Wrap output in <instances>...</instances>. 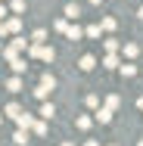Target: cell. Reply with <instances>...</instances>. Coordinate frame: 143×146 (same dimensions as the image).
<instances>
[{
	"instance_id": "6da1fadb",
	"label": "cell",
	"mask_w": 143,
	"mask_h": 146,
	"mask_svg": "<svg viewBox=\"0 0 143 146\" xmlns=\"http://www.w3.org/2000/svg\"><path fill=\"white\" fill-rule=\"evenodd\" d=\"M28 56L31 59H44V62H53V59H56V50L47 47V44H28Z\"/></svg>"
},
{
	"instance_id": "7a4b0ae2",
	"label": "cell",
	"mask_w": 143,
	"mask_h": 146,
	"mask_svg": "<svg viewBox=\"0 0 143 146\" xmlns=\"http://www.w3.org/2000/svg\"><path fill=\"white\" fill-rule=\"evenodd\" d=\"M25 47H28V40H25V37H13V40H9V47H3L0 53H3V59H13V56H19Z\"/></svg>"
},
{
	"instance_id": "3957f363",
	"label": "cell",
	"mask_w": 143,
	"mask_h": 146,
	"mask_svg": "<svg viewBox=\"0 0 143 146\" xmlns=\"http://www.w3.org/2000/svg\"><path fill=\"white\" fill-rule=\"evenodd\" d=\"M62 16H65V19H69V22H75V19H78V16H81V6H78V3H75V0H72V3H65V9H62Z\"/></svg>"
},
{
	"instance_id": "277c9868",
	"label": "cell",
	"mask_w": 143,
	"mask_h": 146,
	"mask_svg": "<svg viewBox=\"0 0 143 146\" xmlns=\"http://www.w3.org/2000/svg\"><path fill=\"white\" fill-rule=\"evenodd\" d=\"M3 28H6V34H16L22 28V19L19 16H9V19H3Z\"/></svg>"
},
{
	"instance_id": "5b68a950",
	"label": "cell",
	"mask_w": 143,
	"mask_h": 146,
	"mask_svg": "<svg viewBox=\"0 0 143 146\" xmlns=\"http://www.w3.org/2000/svg\"><path fill=\"white\" fill-rule=\"evenodd\" d=\"M62 34H65L69 40H81V37H84V28H81V25H65Z\"/></svg>"
},
{
	"instance_id": "8992f818",
	"label": "cell",
	"mask_w": 143,
	"mask_h": 146,
	"mask_svg": "<svg viewBox=\"0 0 143 146\" xmlns=\"http://www.w3.org/2000/svg\"><path fill=\"white\" fill-rule=\"evenodd\" d=\"M13 121H16V124H19V127H22V131H28V127H31V121H34V115H28V112H25V109H22V112H19V115L13 118Z\"/></svg>"
},
{
	"instance_id": "52a82bcc",
	"label": "cell",
	"mask_w": 143,
	"mask_h": 146,
	"mask_svg": "<svg viewBox=\"0 0 143 146\" xmlns=\"http://www.w3.org/2000/svg\"><path fill=\"white\" fill-rule=\"evenodd\" d=\"M22 87H25V81H22V75H13V78L6 81V90H9V93H19Z\"/></svg>"
},
{
	"instance_id": "ba28073f",
	"label": "cell",
	"mask_w": 143,
	"mask_h": 146,
	"mask_svg": "<svg viewBox=\"0 0 143 146\" xmlns=\"http://www.w3.org/2000/svg\"><path fill=\"white\" fill-rule=\"evenodd\" d=\"M78 68H81V72H90V68H96V56H93V53H87V56H81V62H78Z\"/></svg>"
},
{
	"instance_id": "9c48e42d",
	"label": "cell",
	"mask_w": 143,
	"mask_h": 146,
	"mask_svg": "<svg viewBox=\"0 0 143 146\" xmlns=\"http://www.w3.org/2000/svg\"><path fill=\"white\" fill-rule=\"evenodd\" d=\"M9 65H13V75H25V72H28L25 59H19V56H13V59H9Z\"/></svg>"
},
{
	"instance_id": "30bf717a",
	"label": "cell",
	"mask_w": 143,
	"mask_h": 146,
	"mask_svg": "<svg viewBox=\"0 0 143 146\" xmlns=\"http://www.w3.org/2000/svg\"><path fill=\"white\" fill-rule=\"evenodd\" d=\"M100 65H106V68H118V65H121V59H118V53H106Z\"/></svg>"
},
{
	"instance_id": "8fae6325",
	"label": "cell",
	"mask_w": 143,
	"mask_h": 146,
	"mask_svg": "<svg viewBox=\"0 0 143 146\" xmlns=\"http://www.w3.org/2000/svg\"><path fill=\"white\" fill-rule=\"evenodd\" d=\"M31 131H34L37 137H47V121H44V118H34V121H31Z\"/></svg>"
},
{
	"instance_id": "7c38bea8",
	"label": "cell",
	"mask_w": 143,
	"mask_h": 146,
	"mask_svg": "<svg viewBox=\"0 0 143 146\" xmlns=\"http://www.w3.org/2000/svg\"><path fill=\"white\" fill-rule=\"evenodd\" d=\"M118 50H121V56H124V59H134L137 53H140V47H137V44H124V47H118Z\"/></svg>"
},
{
	"instance_id": "4fadbf2b",
	"label": "cell",
	"mask_w": 143,
	"mask_h": 146,
	"mask_svg": "<svg viewBox=\"0 0 143 146\" xmlns=\"http://www.w3.org/2000/svg\"><path fill=\"white\" fill-rule=\"evenodd\" d=\"M53 115H56V106L44 100V106H41V118H44V121H50V118H53Z\"/></svg>"
},
{
	"instance_id": "5bb4252c",
	"label": "cell",
	"mask_w": 143,
	"mask_h": 146,
	"mask_svg": "<svg viewBox=\"0 0 143 146\" xmlns=\"http://www.w3.org/2000/svg\"><path fill=\"white\" fill-rule=\"evenodd\" d=\"M112 109H106V106H103V109H96V121H100V124H109V121H112Z\"/></svg>"
},
{
	"instance_id": "9a60e30c",
	"label": "cell",
	"mask_w": 143,
	"mask_h": 146,
	"mask_svg": "<svg viewBox=\"0 0 143 146\" xmlns=\"http://www.w3.org/2000/svg\"><path fill=\"white\" fill-rule=\"evenodd\" d=\"M90 124H93L90 115H78V118H75V127H78V131H90Z\"/></svg>"
},
{
	"instance_id": "2e32d148",
	"label": "cell",
	"mask_w": 143,
	"mask_h": 146,
	"mask_svg": "<svg viewBox=\"0 0 143 146\" xmlns=\"http://www.w3.org/2000/svg\"><path fill=\"white\" fill-rule=\"evenodd\" d=\"M118 72H121L124 78H134V75H137V65H131V62H121V65H118Z\"/></svg>"
},
{
	"instance_id": "e0dca14e",
	"label": "cell",
	"mask_w": 143,
	"mask_h": 146,
	"mask_svg": "<svg viewBox=\"0 0 143 146\" xmlns=\"http://www.w3.org/2000/svg\"><path fill=\"white\" fill-rule=\"evenodd\" d=\"M13 143H16V146H25V143H28V131H22V127H19V131L13 134Z\"/></svg>"
},
{
	"instance_id": "ac0fdd59",
	"label": "cell",
	"mask_w": 143,
	"mask_h": 146,
	"mask_svg": "<svg viewBox=\"0 0 143 146\" xmlns=\"http://www.w3.org/2000/svg\"><path fill=\"white\" fill-rule=\"evenodd\" d=\"M118 106H121V96H118V93H109V96H106V109H118Z\"/></svg>"
},
{
	"instance_id": "d6986e66",
	"label": "cell",
	"mask_w": 143,
	"mask_h": 146,
	"mask_svg": "<svg viewBox=\"0 0 143 146\" xmlns=\"http://www.w3.org/2000/svg\"><path fill=\"white\" fill-rule=\"evenodd\" d=\"M50 93H53V90L47 87V84H37V87H34V96H37V100H47Z\"/></svg>"
},
{
	"instance_id": "ffe728a7",
	"label": "cell",
	"mask_w": 143,
	"mask_h": 146,
	"mask_svg": "<svg viewBox=\"0 0 143 146\" xmlns=\"http://www.w3.org/2000/svg\"><path fill=\"white\" fill-rule=\"evenodd\" d=\"M25 6H28L25 0H13V3H9V13H16V16H19V13H25Z\"/></svg>"
},
{
	"instance_id": "44dd1931",
	"label": "cell",
	"mask_w": 143,
	"mask_h": 146,
	"mask_svg": "<svg viewBox=\"0 0 143 146\" xmlns=\"http://www.w3.org/2000/svg\"><path fill=\"white\" fill-rule=\"evenodd\" d=\"M19 112H22V106H19V103H9V106L3 109V115H9V118H16Z\"/></svg>"
},
{
	"instance_id": "7402d4cb",
	"label": "cell",
	"mask_w": 143,
	"mask_h": 146,
	"mask_svg": "<svg viewBox=\"0 0 143 146\" xmlns=\"http://www.w3.org/2000/svg\"><path fill=\"white\" fill-rule=\"evenodd\" d=\"M44 40H47V28H37L31 34V44H44Z\"/></svg>"
},
{
	"instance_id": "603a6c76",
	"label": "cell",
	"mask_w": 143,
	"mask_h": 146,
	"mask_svg": "<svg viewBox=\"0 0 143 146\" xmlns=\"http://www.w3.org/2000/svg\"><path fill=\"white\" fill-rule=\"evenodd\" d=\"M115 25H118V22H115L112 16H106V19L100 22V28H103V31H115Z\"/></svg>"
},
{
	"instance_id": "cb8c5ba5",
	"label": "cell",
	"mask_w": 143,
	"mask_h": 146,
	"mask_svg": "<svg viewBox=\"0 0 143 146\" xmlns=\"http://www.w3.org/2000/svg\"><path fill=\"white\" fill-rule=\"evenodd\" d=\"M100 34H103L100 25H87V28H84V37H100Z\"/></svg>"
},
{
	"instance_id": "d4e9b609",
	"label": "cell",
	"mask_w": 143,
	"mask_h": 146,
	"mask_svg": "<svg viewBox=\"0 0 143 146\" xmlns=\"http://www.w3.org/2000/svg\"><path fill=\"white\" fill-rule=\"evenodd\" d=\"M41 84H47L50 90H56V78H53V75L47 72V75H41Z\"/></svg>"
},
{
	"instance_id": "484cf974",
	"label": "cell",
	"mask_w": 143,
	"mask_h": 146,
	"mask_svg": "<svg viewBox=\"0 0 143 146\" xmlns=\"http://www.w3.org/2000/svg\"><path fill=\"white\" fill-rule=\"evenodd\" d=\"M118 47H121V44H118L115 37H109V40H106V53H118Z\"/></svg>"
},
{
	"instance_id": "4316f807",
	"label": "cell",
	"mask_w": 143,
	"mask_h": 146,
	"mask_svg": "<svg viewBox=\"0 0 143 146\" xmlns=\"http://www.w3.org/2000/svg\"><path fill=\"white\" fill-rule=\"evenodd\" d=\"M65 25H69V19H65V16H59L56 22H53V28H56L59 34H62V31H65Z\"/></svg>"
},
{
	"instance_id": "83f0119b",
	"label": "cell",
	"mask_w": 143,
	"mask_h": 146,
	"mask_svg": "<svg viewBox=\"0 0 143 146\" xmlns=\"http://www.w3.org/2000/svg\"><path fill=\"white\" fill-rule=\"evenodd\" d=\"M87 106L96 109V106H100V96H96V93H87Z\"/></svg>"
},
{
	"instance_id": "f1b7e54d",
	"label": "cell",
	"mask_w": 143,
	"mask_h": 146,
	"mask_svg": "<svg viewBox=\"0 0 143 146\" xmlns=\"http://www.w3.org/2000/svg\"><path fill=\"white\" fill-rule=\"evenodd\" d=\"M6 16H9V6H3V3H0V22H3Z\"/></svg>"
},
{
	"instance_id": "f546056e",
	"label": "cell",
	"mask_w": 143,
	"mask_h": 146,
	"mask_svg": "<svg viewBox=\"0 0 143 146\" xmlns=\"http://www.w3.org/2000/svg\"><path fill=\"white\" fill-rule=\"evenodd\" d=\"M84 146H100V143H96V140H87V143Z\"/></svg>"
},
{
	"instance_id": "4dcf8cb0",
	"label": "cell",
	"mask_w": 143,
	"mask_h": 146,
	"mask_svg": "<svg viewBox=\"0 0 143 146\" xmlns=\"http://www.w3.org/2000/svg\"><path fill=\"white\" fill-rule=\"evenodd\" d=\"M137 19H143V6H140V9H137Z\"/></svg>"
},
{
	"instance_id": "1f68e13d",
	"label": "cell",
	"mask_w": 143,
	"mask_h": 146,
	"mask_svg": "<svg viewBox=\"0 0 143 146\" xmlns=\"http://www.w3.org/2000/svg\"><path fill=\"white\" fill-rule=\"evenodd\" d=\"M137 106H140V109H143V96H137Z\"/></svg>"
},
{
	"instance_id": "d6a6232c",
	"label": "cell",
	"mask_w": 143,
	"mask_h": 146,
	"mask_svg": "<svg viewBox=\"0 0 143 146\" xmlns=\"http://www.w3.org/2000/svg\"><path fill=\"white\" fill-rule=\"evenodd\" d=\"M90 3H93V6H100V3H103V0H90Z\"/></svg>"
},
{
	"instance_id": "836d02e7",
	"label": "cell",
	"mask_w": 143,
	"mask_h": 146,
	"mask_svg": "<svg viewBox=\"0 0 143 146\" xmlns=\"http://www.w3.org/2000/svg\"><path fill=\"white\" fill-rule=\"evenodd\" d=\"M62 146H75V143H69V140H65V143H62Z\"/></svg>"
},
{
	"instance_id": "e575fe53",
	"label": "cell",
	"mask_w": 143,
	"mask_h": 146,
	"mask_svg": "<svg viewBox=\"0 0 143 146\" xmlns=\"http://www.w3.org/2000/svg\"><path fill=\"white\" fill-rule=\"evenodd\" d=\"M137 146H143V140H137Z\"/></svg>"
},
{
	"instance_id": "d590c367",
	"label": "cell",
	"mask_w": 143,
	"mask_h": 146,
	"mask_svg": "<svg viewBox=\"0 0 143 146\" xmlns=\"http://www.w3.org/2000/svg\"><path fill=\"white\" fill-rule=\"evenodd\" d=\"M0 124H3V115H0Z\"/></svg>"
},
{
	"instance_id": "8d00e7d4",
	"label": "cell",
	"mask_w": 143,
	"mask_h": 146,
	"mask_svg": "<svg viewBox=\"0 0 143 146\" xmlns=\"http://www.w3.org/2000/svg\"><path fill=\"white\" fill-rule=\"evenodd\" d=\"M0 50H3V44H0Z\"/></svg>"
},
{
	"instance_id": "74e56055",
	"label": "cell",
	"mask_w": 143,
	"mask_h": 146,
	"mask_svg": "<svg viewBox=\"0 0 143 146\" xmlns=\"http://www.w3.org/2000/svg\"><path fill=\"white\" fill-rule=\"evenodd\" d=\"M112 146H115V143H112Z\"/></svg>"
}]
</instances>
